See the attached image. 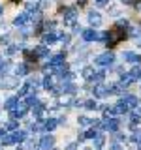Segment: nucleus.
Segmentation results:
<instances>
[{
    "mask_svg": "<svg viewBox=\"0 0 141 150\" xmlns=\"http://www.w3.org/2000/svg\"><path fill=\"white\" fill-rule=\"evenodd\" d=\"M105 38H107V47H115L120 40H124V38H126V32L120 30L119 26H115V28H111V30L107 32Z\"/></svg>",
    "mask_w": 141,
    "mask_h": 150,
    "instance_id": "obj_1",
    "label": "nucleus"
},
{
    "mask_svg": "<svg viewBox=\"0 0 141 150\" xmlns=\"http://www.w3.org/2000/svg\"><path fill=\"white\" fill-rule=\"evenodd\" d=\"M98 128H103L105 131H117L119 129V120L115 118H109V120H103V122H98Z\"/></svg>",
    "mask_w": 141,
    "mask_h": 150,
    "instance_id": "obj_2",
    "label": "nucleus"
},
{
    "mask_svg": "<svg viewBox=\"0 0 141 150\" xmlns=\"http://www.w3.org/2000/svg\"><path fill=\"white\" fill-rule=\"evenodd\" d=\"M113 60H115V54L113 53H103V54H100L96 58V64L98 66H111Z\"/></svg>",
    "mask_w": 141,
    "mask_h": 150,
    "instance_id": "obj_3",
    "label": "nucleus"
},
{
    "mask_svg": "<svg viewBox=\"0 0 141 150\" xmlns=\"http://www.w3.org/2000/svg\"><path fill=\"white\" fill-rule=\"evenodd\" d=\"M26 111H28V105H26V103H19V105H15L11 109V116H13V118H21V116L26 115Z\"/></svg>",
    "mask_w": 141,
    "mask_h": 150,
    "instance_id": "obj_4",
    "label": "nucleus"
},
{
    "mask_svg": "<svg viewBox=\"0 0 141 150\" xmlns=\"http://www.w3.org/2000/svg\"><path fill=\"white\" fill-rule=\"evenodd\" d=\"M40 146L43 148V150L53 148L55 146V137H53V135H43V139L40 141Z\"/></svg>",
    "mask_w": 141,
    "mask_h": 150,
    "instance_id": "obj_5",
    "label": "nucleus"
},
{
    "mask_svg": "<svg viewBox=\"0 0 141 150\" xmlns=\"http://www.w3.org/2000/svg\"><path fill=\"white\" fill-rule=\"evenodd\" d=\"M30 13H28V11H25V13H21V15H17L15 19H13V25H15V26H23V25H26V23L28 21H30Z\"/></svg>",
    "mask_w": 141,
    "mask_h": 150,
    "instance_id": "obj_6",
    "label": "nucleus"
},
{
    "mask_svg": "<svg viewBox=\"0 0 141 150\" xmlns=\"http://www.w3.org/2000/svg\"><path fill=\"white\" fill-rule=\"evenodd\" d=\"M26 137H28L26 131H23V129H17V128H15V131L11 133V143H23V141H25Z\"/></svg>",
    "mask_w": 141,
    "mask_h": 150,
    "instance_id": "obj_7",
    "label": "nucleus"
},
{
    "mask_svg": "<svg viewBox=\"0 0 141 150\" xmlns=\"http://www.w3.org/2000/svg\"><path fill=\"white\" fill-rule=\"evenodd\" d=\"M81 34H83V40L85 41H94L98 38V32L94 30V28H87V30H81Z\"/></svg>",
    "mask_w": 141,
    "mask_h": 150,
    "instance_id": "obj_8",
    "label": "nucleus"
},
{
    "mask_svg": "<svg viewBox=\"0 0 141 150\" xmlns=\"http://www.w3.org/2000/svg\"><path fill=\"white\" fill-rule=\"evenodd\" d=\"M88 23H90L92 26H100L102 25V15L98 11H90L88 13Z\"/></svg>",
    "mask_w": 141,
    "mask_h": 150,
    "instance_id": "obj_9",
    "label": "nucleus"
},
{
    "mask_svg": "<svg viewBox=\"0 0 141 150\" xmlns=\"http://www.w3.org/2000/svg\"><path fill=\"white\" fill-rule=\"evenodd\" d=\"M75 17H77V11H75L73 8L66 9V17H64V23H66V25H73V23H75Z\"/></svg>",
    "mask_w": 141,
    "mask_h": 150,
    "instance_id": "obj_10",
    "label": "nucleus"
},
{
    "mask_svg": "<svg viewBox=\"0 0 141 150\" xmlns=\"http://www.w3.org/2000/svg\"><path fill=\"white\" fill-rule=\"evenodd\" d=\"M111 111H113V115H124L128 111V105L124 101H119V103H115V107H111Z\"/></svg>",
    "mask_w": 141,
    "mask_h": 150,
    "instance_id": "obj_11",
    "label": "nucleus"
},
{
    "mask_svg": "<svg viewBox=\"0 0 141 150\" xmlns=\"http://www.w3.org/2000/svg\"><path fill=\"white\" fill-rule=\"evenodd\" d=\"M122 101L128 105V109H135V107L139 105V100L135 96H124V98H122Z\"/></svg>",
    "mask_w": 141,
    "mask_h": 150,
    "instance_id": "obj_12",
    "label": "nucleus"
},
{
    "mask_svg": "<svg viewBox=\"0 0 141 150\" xmlns=\"http://www.w3.org/2000/svg\"><path fill=\"white\" fill-rule=\"evenodd\" d=\"M122 58L126 60V62H141V56H137L135 53H132V51H126V53H122Z\"/></svg>",
    "mask_w": 141,
    "mask_h": 150,
    "instance_id": "obj_13",
    "label": "nucleus"
},
{
    "mask_svg": "<svg viewBox=\"0 0 141 150\" xmlns=\"http://www.w3.org/2000/svg\"><path fill=\"white\" fill-rule=\"evenodd\" d=\"M34 54H36V56H40V58H43V56L49 54V49H47V45H45V43H43V45H38L36 49H34Z\"/></svg>",
    "mask_w": 141,
    "mask_h": 150,
    "instance_id": "obj_14",
    "label": "nucleus"
},
{
    "mask_svg": "<svg viewBox=\"0 0 141 150\" xmlns=\"http://www.w3.org/2000/svg\"><path fill=\"white\" fill-rule=\"evenodd\" d=\"M107 94H109V90H107L103 84H98V86L94 88V96H96V98H105Z\"/></svg>",
    "mask_w": 141,
    "mask_h": 150,
    "instance_id": "obj_15",
    "label": "nucleus"
},
{
    "mask_svg": "<svg viewBox=\"0 0 141 150\" xmlns=\"http://www.w3.org/2000/svg\"><path fill=\"white\" fill-rule=\"evenodd\" d=\"M26 71H28L26 64H19L17 68H15V75H17V77H25V75H26Z\"/></svg>",
    "mask_w": 141,
    "mask_h": 150,
    "instance_id": "obj_16",
    "label": "nucleus"
},
{
    "mask_svg": "<svg viewBox=\"0 0 141 150\" xmlns=\"http://www.w3.org/2000/svg\"><path fill=\"white\" fill-rule=\"evenodd\" d=\"M56 124H58V122H56L55 118H49V120H45V122H43V128H45L47 131H53V129L56 128Z\"/></svg>",
    "mask_w": 141,
    "mask_h": 150,
    "instance_id": "obj_17",
    "label": "nucleus"
},
{
    "mask_svg": "<svg viewBox=\"0 0 141 150\" xmlns=\"http://www.w3.org/2000/svg\"><path fill=\"white\" fill-rule=\"evenodd\" d=\"M62 62H64V54H62V53H60V54H55L53 58L49 60L51 66H58V64H62Z\"/></svg>",
    "mask_w": 141,
    "mask_h": 150,
    "instance_id": "obj_18",
    "label": "nucleus"
},
{
    "mask_svg": "<svg viewBox=\"0 0 141 150\" xmlns=\"http://www.w3.org/2000/svg\"><path fill=\"white\" fill-rule=\"evenodd\" d=\"M60 92H66V94H73L75 92V86L72 83H68L66 81V84H62V86H60Z\"/></svg>",
    "mask_w": 141,
    "mask_h": 150,
    "instance_id": "obj_19",
    "label": "nucleus"
},
{
    "mask_svg": "<svg viewBox=\"0 0 141 150\" xmlns=\"http://www.w3.org/2000/svg\"><path fill=\"white\" fill-rule=\"evenodd\" d=\"M15 105H17V98H9V100H6V103H4V109H6V111H11Z\"/></svg>",
    "mask_w": 141,
    "mask_h": 150,
    "instance_id": "obj_20",
    "label": "nucleus"
},
{
    "mask_svg": "<svg viewBox=\"0 0 141 150\" xmlns=\"http://www.w3.org/2000/svg\"><path fill=\"white\" fill-rule=\"evenodd\" d=\"M103 143H105V137L98 133L96 137H94V146H96V148H102V146H103Z\"/></svg>",
    "mask_w": 141,
    "mask_h": 150,
    "instance_id": "obj_21",
    "label": "nucleus"
},
{
    "mask_svg": "<svg viewBox=\"0 0 141 150\" xmlns=\"http://www.w3.org/2000/svg\"><path fill=\"white\" fill-rule=\"evenodd\" d=\"M9 66H11V64H9L8 60H6V62H0V77H6V73H8Z\"/></svg>",
    "mask_w": 141,
    "mask_h": 150,
    "instance_id": "obj_22",
    "label": "nucleus"
},
{
    "mask_svg": "<svg viewBox=\"0 0 141 150\" xmlns=\"http://www.w3.org/2000/svg\"><path fill=\"white\" fill-rule=\"evenodd\" d=\"M56 38H58L56 34H53V32H47V34L43 36V43H45V45H47V43H53Z\"/></svg>",
    "mask_w": 141,
    "mask_h": 150,
    "instance_id": "obj_23",
    "label": "nucleus"
},
{
    "mask_svg": "<svg viewBox=\"0 0 141 150\" xmlns=\"http://www.w3.org/2000/svg\"><path fill=\"white\" fill-rule=\"evenodd\" d=\"M92 75H94V69L92 68H85L83 69V77L87 79V81H92Z\"/></svg>",
    "mask_w": 141,
    "mask_h": 150,
    "instance_id": "obj_24",
    "label": "nucleus"
},
{
    "mask_svg": "<svg viewBox=\"0 0 141 150\" xmlns=\"http://www.w3.org/2000/svg\"><path fill=\"white\" fill-rule=\"evenodd\" d=\"M120 83H122V84H124V86H126V84L134 83V77H132L130 73H124V75H122V77H120Z\"/></svg>",
    "mask_w": 141,
    "mask_h": 150,
    "instance_id": "obj_25",
    "label": "nucleus"
},
{
    "mask_svg": "<svg viewBox=\"0 0 141 150\" xmlns=\"http://www.w3.org/2000/svg\"><path fill=\"white\" fill-rule=\"evenodd\" d=\"M83 105L85 107H87V109H90V111H94V109H96V101H94V100H87V101H83Z\"/></svg>",
    "mask_w": 141,
    "mask_h": 150,
    "instance_id": "obj_26",
    "label": "nucleus"
},
{
    "mask_svg": "<svg viewBox=\"0 0 141 150\" xmlns=\"http://www.w3.org/2000/svg\"><path fill=\"white\" fill-rule=\"evenodd\" d=\"M103 77H105V73H103V71H98V73H94V75H92V81L102 83V81H103Z\"/></svg>",
    "mask_w": 141,
    "mask_h": 150,
    "instance_id": "obj_27",
    "label": "nucleus"
},
{
    "mask_svg": "<svg viewBox=\"0 0 141 150\" xmlns=\"http://www.w3.org/2000/svg\"><path fill=\"white\" fill-rule=\"evenodd\" d=\"M85 139H94V137H96V135H98V131L96 129H88V131H85Z\"/></svg>",
    "mask_w": 141,
    "mask_h": 150,
    "instance_id": "obj_28",
    "label": "nucleus"
},
{
    "mask_svg": "<svg viewBox=\"0 0 141 150\" xmlns=\"http://www.w3.org/2000/svg\"><path fill=\"white\" fill-rule=\"evenodd\" d=\"M79 124H81V126H88V124H92V120L88 118V116H79Z\"/></svg>",
    "mask_w": 141,
    "mask_h": 150,
    "instance_id": "obj_29",
    "label": "nucleus"
},
{
    "mask_svg": "<svg viewBox=\"0 0 141 150\" xmlns=\"http://www.w3.org/2000/svg\"><path fill=\"white\" fill-rule=\"evenodd\" d=\"M130 75L134 77V81H135V79H139V77H141V69H139V68H134V69L130 71Z\"/></svg>",
    "mask_w": 141,
    "mask_h": 150,
    "instance_id": "obj_30",
    "label": "nucleus"
},
{
    "mask_svg": "<svg viewBox=\"0 0 141 150\" xmlns=\"http://www.w3.org/2000/svg\"><path fill=\"white\" fill-rule=\"evenodd\" d=\"M28 90H30V86H28V83H26V84H23V86L19 88V96H25V94H26Z\"/></svg>",
    "mask_w": 141,
    "mask_h": 150,
    "instance_id": "obj_31",
    "label": "nucleus"
},
{
    "mask_svg": "<svg viewBox=\"0 0 141 150\" xmlns=\"http://www.w3.org/2000/svg\"><path fill=\"white\" fill-rule=\"evenodd\" d=\"M43 86L47 88V90H49V88H51V86H53V81H51V77H49V75H47V77L43 79Z\"/></svg>",
    "mask_w": 141,
    "mask_h": 150,
    "instance_id": "obj_32",
    "label": "nucleus"
},
{
    "mask_svg": "<svg viewBox=\"0 0 141 150\" xmlns=\"http://www.w3.org/2000/svg\"><path fill=\"white\" fill-rule=\"evenodd\" d=\"M17 128V120H9L6 124V129H15Z\"/></svg>",
    "mask_w": 141,
    "mask_h": 150,
    "instance_id": "obj_33",
    "label": "nucleus"
},
{
    "mask_svg": "<svg viewBox=\"0 0 141 150\" xmlns=\"http://www.w3.org/2000/svg\"><path fill=\"white\" fill-rule=\"evenodd\" d=\"M132 139H134L137 144H141V131H135V133H134V137H132Z\"/></svg>",
    "mask_w": 141,
    "mask_h": 150,
    "instance_id": "obj_34",
    "label": "nucleus"
},
{
    "mask_svg": "<svg viewBox=\"0 0 141 150\" xmlns=\"http://www.w3.org/2000/svg\"><path fill=\"white\" fill-rule=\"evenodd\" d=\"M60 77H62L64 81H72V77H73V75L70 73V71H66V73H60Z\"/></svg>",
    "mask_w": 141,
    "mask_h": 150,
    "instance_id": "obj_35",
    "label": "nucleus"
},
{
    "mask_svg": "<svg viewBox=\"0 0 141 150\" xmlns=\"http://www.w3.org/2000/svg\"><path fill=\"white\" fill-rule=\"evenodd\" d=\"M117 26H119V28H126V26H128V21H126V19H120V21L117 23Z\"/></svg>",
    "mask_w": 141,
    "mask_h": 150,
    "instance_id": "obj_36",
    "label": "nucleus"
},
{
    "mask_svg": "<svg viewBox=\"0 0 141 150\" xmlns=\"http://www.w3.org/2000/svg\"><path fill=\"white\" fill-rule=\"evenodd\" d=\"M36 101H38L36 98H34V96H30V98H28V100H26V105H28V107H32V105H34Z\"/></svg>",
    "mask_w": 141,
    "mask_h": 150,
    "instance_id": "obj_37",
    "label": "nucleus"
},
{
    "mask_svg": "<svg viewBox=\"0 0 141 150\" xmlns=\"http://www.w3.org/2000/svg\"><path fill=\"white\" fill-rule=\"evenodd\" d=\"M47 4H49L47 0H40V2H38V8H40V9H45V8H47Z\"/></svg>",
    "mask_w": 141,
    "mask_h": 150,
    "instance_id": "obj_38",
    "label": "nucleus"
},
{
    "mask_svg": "<svg viewBox=\"0 0 141 150\" xmlns=\"http://www.w3.org/2000/svg\"><path fill=\"white\" fill-rule=\"evenodd\" d=\"M38 8V2H36V0H34V2H28L26 4V9H36Z\"/></svg>",
    "mask_w": 141,
    "mask_h": 150,
    "instance_id": "obj_39",
    "label": "nucleus"
},
{
    "mask_svg": "<svg viewBox=\"0 0 141 150\" xmlns=\"http://www.w3.org/2000/svg\"><path fill=\"white\" fill-rule=\"evenodd\" d=\"M105 4H107V0H96V6H105Z\"/></svg>",
    "mask_w": 141,
    "mask_h": 150,
    "instance_id": "obj_40",
    "label": "nucleus"
},
{
    "mask_svg": "<svg viewBox=\"0 0 141 150\" xmlns=\"http://www.w3.org/2000/svg\"><path fill=\"white\" fill-rule=\"evenodd\" d=\"M79 2V6H85V4H87V0H77Z\"/></svg>",
    "mask_w": 141,
    "mask_h": 150,
    "instance_id": "obj_41",
    "label": "nucleus"
},
{
    "mask_svg": "<svg viewBox=\"0 0 141 150\" xmlns=\"http://www.w3.org/2000/svg\"><path fill=\"white\" fill-rule=\"evenodd\" d=\"M2 11H4V8H2V6H0V15H2Z\"/></svg>",
    "mask_w": 141,
    "mask_h": 150,
    "instance_id": "obj_42",
    "label": "nucleus"
},
{
    "mask_svg": "<svg viewBox=\"0 0 141 150\" xmlns=\"http://www.w3.org/2000/svg\"><path fill=\"white\" fill-rule=\"evenodd\" d=\"M11 2H19V0H11Z\"/></svg>",
    "mask_w": 141,
    "mask_h": 150,
    "instance_id": "obj_43",
    "label": "nucleus"
},
{
    "mask_svg": "<svg viewBox=\"0 0 141 150\" xmlns=\"http://www.w3.org/2000/svg\"><path fill=\"white\" fill-rule=\"evenodd\" d=\"M0 62H2V58H0Z\"/></svg>",
    "mask_w": 141,
    "mask_h": 150,
    "instance_id": "obj_44",
    "label": "nucleus"
}]
</instances>
